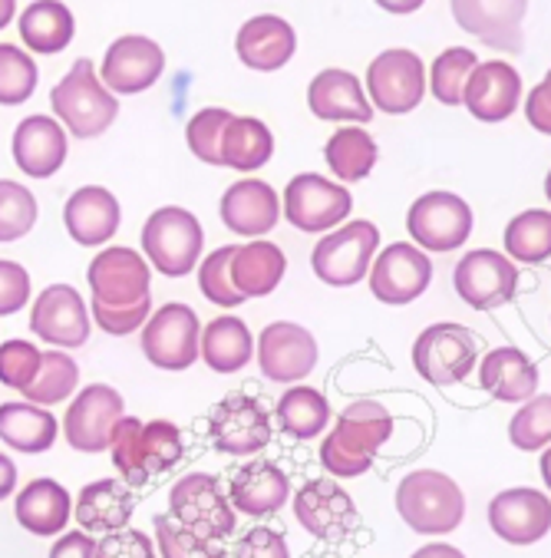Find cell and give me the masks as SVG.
<instances>
[{
	"instance_id": "1",
	"label": "cell",
	"mask_w": 551,
	"mask_h": 558,
	"mask_svg": "<svg viewBox=\"0 0 551 558\" xmlns=\"http://www.w3.org/2000/svg\"><path fill=\"white\" fill-rule=\"evenodd\" d=\"M390 436L393 413L377 400H357L341 413L338 426L320 442V466L341 480L364 476Z\"/></svg>"
},
{
	"instance_id": "2",
	"label": "cell",
	"mask_w": 551,
	"mask_h": 558,
	"mask_svg": "<svg viewBox=\"0 0 551 558\" xmlns=\"http://www.w3.org/2000/svg\"><path fill=\"white\" fill-rule=\"evenodd\" d=\"M50 109L76 140H96L120 117V96L106 89L93 60H76L50 89Z\"/></svg>"
},
{
	"instance_id": "3",
	"label": "cell",
	"mask_w": 551,
	"mask_h": 558,
	"mask_svg": "<svg viewBox=\"0 0 551 558\" xmlns=\"http://www.w3.org/2000/svg\"><path fill=\"white\" fill-rule=\"evenodd\" d=\"M396 512L419 535H450L466 519V496L439 470H416L396 486Z\"/></svg>"
},
{
	"instance_id": "4",
	"label": "cell",
	"mask_w": 551,
	"mask_h": 558,
	"mask_svg": "<svg viewBox=\"0 0 551 558\" xmlns=\"http://www.w3.org/2000/svg\"><path fill=\"white\" fill-rule=\"evenodd\" d=\"M205 248L201 221L182 205L156 208L143 226V255L162 278H185L198 268Z\"/></svg>"
},
{
	"instance_id": "5",
	"label": "cell",
	"mask_w": 551,
	"mask_h": 558,
	"mask_svg": "<svg viewBox=\"0 0 551 558\" xmlns=\"http://www.w3.org/2000/svg\"><path fill=\"white\" fill-rule=\"evenodd\" d=\"M380 248V229L374 221H347V226L327 232L310 255L314 275L330 288H354L374 268Z\"/></svg>"
},
{
	"instance_id": "6",
	"label": "cell",
	"mask_w": 551,
	"mask_h": 558,
	"mask_svg": "<svg viewBox=\"0 0 551 558\" xmlns=\"http://www.w3.org/2000/svg\"><path fill=\"white\" fill-rule=\"evenodd\" d=\"M473 208L456 192H426L406 211V232L423 252H460L473 235Z\"/></svg>"
},
{
	"instance_id": "7",
	"label": "cell",
	"mask_w": 551,
	"mask_h": 558,
	"mask_svg": "<svg viewBox=\"0 0 551 558\" xmlns=\"http://www.w3.org/2000/svg\"><path fill=\"white\" fill-rule=\"evenodd\" d=\"M479 361L473 330L453 320L429 324L413 344V367L432 387L463 384Z\"/></svg>"
},
{
	"instance_id": "8",
	"label": "cell",
	"mask_w": 551,
	"mask_h": 558,
	"mask_svg": "<svg viewBox=\"0 0 551 558\" xmlns=\"http://www.w3.org/2000/svg\"><path fill=\"white\" fill-rule=\"evenodd\" d=\"M143 354L159 371H188L195 361H201V324L198 314L188 304L169 301L152 311V317L143 327Z\"/></svg>"
},
{
	"instance_id": "9",
	"label": "cell",
	"mask_w": 551,
	"mask_h": 558,
	"mask_svg": "<svg viewBox=\"0 0 551 558\" xmlns=\"http://www.w3.org/2000/svg\"><path fill=\"white\" fill-rule=\"evenodd\" d=\"M169 515L211 542L229 538L238 522L229 493H222L218 480L208 473H188L169 489Z\"/></svg>"
},
{
	"instance_id": "10",
	"label": "cell",
	"mask_w": 551,
	"mask_h": 558,
	"mask_svg": "<svg viewBox=\"0 0 551 558\" xmlns=\"http://www.w3.org/2000/svg\"><path fill=\"white\" fill-rule=\"evenodd\" d=\"M354 195L341 185L314 172H301L287 182L281 198V215L297 232H334L351 215Z\"/></svg>"
},
{
	"instance_id": "11",
	"label": "cell",
	"mask_w": 551,
	"mask_h": 558,
	"mask_svg": "<svg viewBox=\"0 0 551 558\" xmlns=\"http://www.w3.org/2000/svg\"><path fill=\"white\" fill-rule=\"evenodd\" d=\"M126 416L123 393L109 384H89L76 390L63 413V436L76 453H102L113 442L117 426Z\"/></svg>"
},
{
	"instance_id": "12",
	"label": "cell",
	"mask_w": 551,
	"mask_h": 558,
	"mask_svg": "<svg viewBox=\"0 0 551 558\" xmlns=\"http://www.w3.org/2000/svg\"><path fill=\"white\" fill-rule=\"evenodd\" d=\"M86 284L96 304L130 307L152 298V265L130 245H106L89 262Z\"/></svg>"
},
{
	"instance_id": "13",
	"label": "cell",
	"mask_w": 551,
	"mask_h": 558,
	"mask_svg": "<svg viewBox=\"0 0 551 558\" xmlns=\"http://www.w3.org/2000/svg\"><path fill=\"white\" fill-rule=\"evenodd\" d=\"M367 96L374 109L390 117H406L426 96V66L419 53L406 47L383 50L367 66Z\"/></svg>"
},
{
	"instance_id": "14",
	"label": "cell",
	"mask_w": 551,
	"mask_h": 558,
	"mask_svg": "<svg viewBox=\"0 0 551 558\" xmlns=\"http://www.w3.org/2000/svg\"><path fill=\"white\" fill-rule=\"evenodd\" d=\"M208 436L218 453L229 457H255L271 442V416L252 393H229L218 400L208 416Z\"/></svg>"
},
{
	"instance_id": "15",
	"label": "cell",
	"mask_w": 551,
	"mask_h": 558,
	"mask_svg": "<svg viewBox=\"0 0 551 558\" xmlns=\"http://www.w3.org/2000/svg\"><path fill=\"white\" fill-rule=\"evenodd\" d=\"M93 314L73 284H50L30 307V333L50 348L73 351L89 341Z\"/></svg>"
},
{
	"instance_id": "16",
	"label": "cell",
	"mask_w": 551,
	"mask_h": 558,
	"mask_svg": "<svg viewBox=\"0 0 551 558\" xmlns=\"http://www.w3.org/2000/svg\"><path fill=\"white\" fill-rule=\"evenodd\" d=\"M166 73V50L146 34H123L102 53L99 80L117 96H136L152 89Z\"/></svg>"
},
{
	"instance_id": "17",
	"label": "cell",
	"mask_w": 551,
	"mask_h": 558,
	"mask_svg": "<svg viewBox=\"0 0 551 558\" xmlns=\"http://www.w3.org/2000/svg\"><path fill=\"white\" fill-rule=\"evenodd\" d=\"M317 341L314 333L291 320L268 324L255 341V361L261 377L271 384H301L317 367Z\"/></svg>"
},
{
	"instance_id": "18",
	"label": "cell",
	"mask_w": 551,
	"mask_h": 558,
	"mask_svg": "<svg viewBox=\"0 0 551 558\" xmlns=\"http://www.w3.org/2000/svg\"><path fill=\"white\" fill-rule=\"evenodd\" d=\"M432 281V262L419 245L393 242L387 245L370 268V291L380 304L403 307L413 304L419 294H426Z\"/></svg>"
},
{
	"instance_id": "19",
	"label": "cell",
	"mask_w": 551,
	"mask_h": 558,
	"mask_svg": "<svg viewBox=\"0 0 551 558\" xmlns=\"http://www.w3.org/2000/svg\"><path fill=\"white\" fill-rule=\"evenodd\" d=\"M453 284H456V294L469 307L492 311L515 298L518 268L509 255H499L492 248H476L460 258V265L453 271Z\"/></svg>"
},
{
	"instance_id": "20",
	"label": "cell",
	"mask_w": 551,
	"mask_h": 558,
	"mask_svg": "<svg viewBox=\"0 0 551 558\" xmlns=\"http://www.w3.org/2000/svg\"><path fill=\"white\" fill-rule=\"evenodd\" d=\"M456 24L473 34L479 44L522 53V24L528 14V0H450Z\"/></svg>"
},
{
	"instance_id": "21",
	"label": "cell",
	"mask_w": 551,
	"mask_h": 558,
	"mask_svg": "<svg viewBox=\"0 0 551 558\" xmlns=\"http://www.w3.org/2000/svg\"><path fill=\"white\" fill-rule=\"evenodd\" d=\"M294 519L320 542H338L357 525V506L351 493L334 480H307L294 493Z\"/></svg>"
},
{
	"instance_id": "22",
	"label": "cell",
	"mask_w": 551,
	"mask_h": 558,
	"mask_svg": "<svg viewBox=\"0 0 551 558\" xmlns=\"http://www.w3.org/2000/svg\"><path fill=\"white\" fill-rule=\"evenodd\" d=\"M120 198L102 185H83L63 205V229L79 248H106L120 232Z\"/></svg>"
},
{
	"instance_id": "23",
	"label": "cell",
	"mask_w": 551,
	"mask_h": 558,
	"mask_svg": "<svg viewBox=\"0 0 551 558\" xmlns=\"http://www.w3.org/2000/svg\"><path fill=\"white\" fill-rule=\"evenodd\" d=\"M14 162L24 175L30 179H50L63 169L70 156V133L57 117L34 113L17 123L14 140H11Z\"/></svg>"
},
{
	"instance_id": "24",
	"label": "cell",
	"mask_w": 551,
	"mask_h": 558,
	"mask_svg": "<svg viewBox=\"0 0 551 558\" xmlns=\"http://www.w3.org/2000/svg\"><path fill=\"white\" fill-rule=\"evenodd\" d=\"M489 525L509 545H535L551 532V499L538 489H505L489 502Z\"/></svg>"
},
{
	"instance_id": "25",
	"label": "cell",
	"mask_w": 551,
	"mask_h": 558,
	"mask_svg": "<svg viewBox=\"0 0 551 558\" xmlns=\"http://www.w3.org/2000/svg\"><path fill=\"white\" fill-rule=\"evenodd\" d=\"M307 106L310 113L323 123H370L374 120V102L364 93L360 76L351 70H320L307 86Z\"/></svg>"
},
{
	"instance_id": "26",
	"label": "cell",
	"mask_w": 551,
	"mask_h": 558,
	"mask_svg": "<svg viewBox=\"0 0 551 558\" xmlns=\"http://www.w3.org/2000/svg\"><path fill=\"white\" fill-rule=\"evenodd\" d=\"M225 229L242 239H265L281 221V198L261 179H238L218 202Z\"/></svg>"
},
{
	"instance_id": "27",
	"label": "cell",
	"mask_w": 551,
	"mask_h": 558,
	"mask_svg": "<svg viewBox=\"0 0 551 558\" xmlns=\"http://www.w3.org/2000/svg\"><path fill=\"white\" fill-rule=\"evenodd\" d=\"M522 102V76L512 63L486 60L473 70L463 106L479 123H505Z\"/></svg>"
},
{
	"instance_id": "28",
	"label": "cell",
	"mask_w": 551,
	"mask_h": 558,
	"mask_svg": "<svg viewBox=\"0 0 551 558\" xmlns=\"http://www.w3.org/2000/svg\"><path fill=\"white\" fill-rule=\"evenodd\" d=\"M235 53H238V60L248 70H255V73H274V70L287 66L291 57L297 53V34H294V27L284 17L258 14V17H248L238 27Z\"/></svg>"
},
{
	"instance_id": "29",
	"label": "cell",
	"mask_w": 551,
	"mask_h": 558,
	"mask_svg": "<svg viewBox=\"0 0 551 558\" xmlns=\"http://www.w3.org/2000/svg\"><path fill=\"white\" fill-rule=\"evenodd\" d=\"M287 493H291L287 473L265 460H252V463L238 466L229 483V499H232L235 512H242L248 519L274 515L278 509H284Z\"/></svg>"
},
{
	"instance_id": "30",
	"label": "cell",
	"mask_w": 551,
	"mask_h": 558,
	"mask_svg": "<svg viewBox=\"0 0 551 558\" xmlns=\"http://www.w3.org/2000/svg\"><path fill=\"white\" fill-rule=\"evenodd\" d=\"M14 515L21 529H27L30 535H40V538L63 535L66 522L73 519V496L63 483L50 476L30 480L14 496Z\"/></svg>"
},
{
	"instance_id": "31",
	"label": "cell",
	"mask_w": 551,
	"mask_h": 558,
	"mask_svg": "<svg viewBox=\"0 0 551 558\" xmlns=\"http://www.w3.org/2000/svg\"><path fill=\"white\" fill-rule=\"evenodd\" d=\"M133 486L123 480H96L86 483L76 496V525L89 535H106V532H120L133 519Z\"/></svg>"
},
{
	"instance_id": "32",
	"label": "cell",
	"mask_w": 551,
	"mask_h": 558,
	"mask_svg": "<svg viewBox=\"0 0 551 558\" xmlns=\"http://www.w3.org/2000/svg\"><path fill=\"white\" fill-rule=\"evenodd\" d=\"M60 433L57 416L50 407L30 403V400H8L0 403V439H4L11 450L24 457H37L53 450Z\"/></svg>"
},
{
	"instance_id": "33",
	"label": "cell",
	"mask_w": 551,
	"mask_h": 558,
	"mask_svg": "<svg viewBox=\"0 0 551 558\" xmlns=\"http://www.w3.org/2000/svg\"><path fill=\"white\" fill-rule=\"evenodd\" d=\"M479 384L499 403H525L538 390V367L518 348H495L479 364Z\"/></svg>"
},
{
	"instance_id": "34",
	"label": "cell",
	"mask_w": 551,
	"mask_h": 558,
	"mask_svg": "<svg viewBox=\"0 0 551 558\" xmlns=\"http://www.w3.org/2000/svg\"><path fill=\"white\" fill-rule=\"evenodd\" d=\"M17 31H21L24 50L53 57L73 44L76 17L63 0H34V4H27L24 14L17 17Z\"/></svg>"
},
{
	"instance_id": "35",
	"label": "cell",
	"mask_w": 551,
	"mask_h": 558,
	"mask_svg": "<svg viewBox=\"0 0 551 558\" xmlns=\"http://www.w3.org/2000/svg\"><path fill=\"white\" fill-rule=\"evenodd\" d=\"M201 361L215 374H238L255 361V338L242 317L222 314L201 327Z\"/></svg>"
},
{
	"instance_id": "36",
	"label": "cell",
	"mask_w": 551,
	"mask_h": 558,
	"mask_svg": "<svg viewBox=\"0 0 551 558\" xmlns=\"http://www.w3.org/2000/svg\"><path fill=\"white\" fill-rule=\"evenodd\" d=\"M287 271V255L265 239H252L248 245L235 248L232 258V281L235 288L248 298H268L271 291H278V284L284 281Z\"/></svg>"
},
{
	"instance_id": "37",
	"label": "cell",
	"mask_w": 551,
	"mask_h": 558,
	"mask_svg": "<svg viewBox=\"0 0 551 558\" xmlns=\"http://www.w3.org/2000/svg\"><path fill=\"white\" fill-rule=\"evenodd\" d=\"M274 156V133L258 117H232L222 140V166L248 175L268 166Z\"/></svg>"
},
{
	"instance_id": "38",
	"label": "cell",
	"mask_w": 551,
	"mask_h": 558,
	"mask_svg": "<svg viewBox=\"0 0 551 558\" xmlns=\"http://www.w3.org/2000/svg\"><path fill=\"white\" fill-rule=\"evenodd\" d=\"M323 159H327V169L341 182H360L374 172L380 149H377V140L364 126H341L327 140Z\"/></svg>"
},
{
	"instance_id": "39",
	"label": "cell",
	"mask_w": 551,
	"mask_h": 558,
	"mask_svg": "<svg viewBox=\"0 0 551 558\" xmlns=\"http://www.w3.org/2000/svg\"><path fill=\"white\" fill-rule=\"evenodd\" d=\"M274 416L291 439H314L330 423V403L317 387H287L274 407Z\"/></svg>"
},
{
	"instance_id": "40",
	"label": "cell",
	"mask_w": 551,
	"mask_h": 558,
	"mask_svg": "<svg viewBox=\"0 0 551 558\" xmlns=\"http://www.w3.org/2000/svg\"><path fill=\"white\" fill-rule=\"evenodd\" d=\"M505 255L522 265H541L551 258V211L528 208L505 226Z\"/></svg>"
},
{
	"instance_id": "41",
	"label": "cell",
	"mask_w": 551,
	"mask_h": 558,
	"mask_svg": "<svg viewBox=\"0 0 551 558\" xmlns=\"http://www.w3.org/2000/svg\"><path fill=\"white\" fill-rule=\"evenodd\" d=\"M79 387V364L66 351H44V367L37 380L24 390V400L40 403V407H57L70 400Z\"/></svg>"
},
{
	"instance_id": "42",
	"label": "cell",
	"mask_w": 551,
	"mask_h": 558,
	"mask_svg": "<svg viewBox=\"0 0 551 558\" xmlns=\"http://www.w3.org/2000/svg\"><path fill=\"white\" fill-rule=\"evenodd\" d=\"M479 66V57L469 47H450L436 57V63L429 66V89L443 106H463V93L466 83L473 76V70Z\"/></svg>"
},
{
	"instance_id": "43",
	"label": "cell",
	"mask_w": 551,
	"mask_h": 558,
	"mask_svg": "<svg viewBox=\"0 0 551 558\" xmlns=\"http://www.w3.org/2000/svg\"><path fill=\"white\" fill-rule=\"evenodd\" d=\"M37 198L24 182L0 179V245L21 242L37 226Z\"/></svg>"
},
{
	"instance_id": "44",
	"label": "cell",
	"mask_w": 551,
	"mask_h": 558,
	"mask_svg": "<svg viewBox=\"0 0 551 558\" xmlns=\"http://www.w3.org/2000/svg\"><path fill=\"white\" fill-rule=\"evenodd\" d=\"M238 245H222L198 262V291L215 307H242L245 294L232 281V258Z\"/></svg>"
},
{
	"instance_id": "45",
	"label": "cell",
	"mask_w": 551,
	"mask_h": 558,
	"mask_svg": "<svg viewBox=\"0 0 551 558\" xmlns=\"http://www.w3.org/2000/svg\"><path fill=\"white\" fill-rule=\"evenodd\" d=\"M40 70L30 50L17 44H0V106H21L34 96Z\"/></svg>"
},
{
	"instance_id": "46",
	"label": "cell",
	"mask_w": 551,
	"mask_h": 558,
	"mask_svg": "<svg viewBox=\"0 0 551 558\" xmlns=\"http://www.w3.org/2000/svg\"><path fill=\"white\" fill-rule=\"evenodd\" d=\"M139 446H143V463H146L149 476L169 473V470L179 466L182 457H185L182 429H179L172 420H149V423H143Z\"/></svg>"
},
{
	"instance_id": "47",
	"label": "cell",
	"mask_w": 551,
	"mask_h": 558,
	"mask_svg": "<svg viewBox=\"0 0 551 558\" xmlns=\"http://www.w3.org/2000/svg\"><path fill=\"white\" fill-rule=\"evenodd\" d=\"M232 123V113L222 106H208L188 120L185 126V143L192 156L205 166H222V140Z\"/></svg>"
},
{
	"instance_id": "48",
	"label": "cell",
	"mask_w": 551,
	"mask_h": 558,
	"mask_svg": "<svg viewBox=\"0 0 551 558\" xmlns=\"http://www.w3.org/2000/svg\"><path fill=\"white\" fill-rule=\"evenodd\" d=\"M139 436H143V420L139 416H123V423L117 426L113 433V442H109V457H113V466L120 473V480L133 489L146 486L152 476L143 463V446H139Z\"/></svg>"
},
{
	"instance_id": "49",
	"label": "cell",
	"mask_w": 551,
	"mask_h": 558,
	"mask_svg": "<svg viewBox=\"0 0 551 558\" xmlns=\"http://www.w3.org/2000/svg\"><path fill=\"white\" fill-rule=\"evenodd\" d=\"M156 548H159V558H229V551L205 538V535H195L192 529L179 525L172 515H156Z\"/></svg>"
},
{
	"instance_id": "50",
	"label": "cell",
	"mask_w": 551,
	"mask_h": 558,
	"mask_svg": "<svg viewBox=\"0 0 551 558\" xmlns=\"http://www.w3.org/2000/svg\"><path fill=\"white\" fill-rule=\"evenodd\" d=\"M509 439L515 450H544L551 442V397H531L509 423Z\"/></svg>"
},
{
	"instance_id": "51",
	"label": "cell",
	"mask_w": 551,
	"mask_h": 558,
	"mask_svg": "<svg viewBox=\"0 0 551 558\" xmlns=\"http://www.w3.org/2000/svg\"><path fill=\"white\" fill-rule=\"evenodd\" d=\"M44 367V351L34 341L11 338L0 344V384L8 390H27Z\"/></svg>"
},
{
	"instance_id": "52",
	"label": "cell",
	"mask_w": 551,
	"mask_h": 558,
	"mask_svg": "<svg viewBox=\"0 0 551 558\" xmlns=\"http://www.w3.org/2000/svg\"><path fill=\"white\" fill-rule=\"evenodd\" d=\"M152 298L149 301H139V304H130V307H106V304H96L89 301V314H93V324L109 333V338H126V333H136L146 327V320L152 317Z\"/></svg>"
},
{
	"instance_id": "53",
	"label": "cell",
	"mask_w": 551,
	"mask_h": 558,
	"mask_svg": "<svg viewBox=\"0 0 551 558\" xmlns=\"http://www.w3.org/2000/svg\"><path fill=\"white\" fill-rule=\"evenodd\" d=\"M30 294H34L30 271L21 262L0 258V317L24 311L30 304Z\"/></svg>"
},
{
	"instance_id": "54",
	"label": "cell",
	"mask_w": 551,
	"mask_h": 558,
	"mask_svg": "<svg viewBox=\"0 0 551 558\" xmlns=\"http://www.w3.org/2000/svg\"><path fill=\"white\" fill-rule=\"evenodd\" d=\"M96 558H159L156 542L139 532V529H120V532H106L96 542Z\"/></svg>"
},
{
	"instance_id": "55",
	"label": "cell",
	"mask_w": 551,
	"mask_h": 558,
	"mask_svg": "<svg viewBox=\"0 0 551 558\" xmlns=\"http://www.w3.org/2000/svg\"><path fill=\"white\" fill-rule=\"evenodd\" d=\"M235 558H291V551H287V538L278 529L255 525L235 545Z\"/></svg>"
},
{
	"instance_id": "56",
	"label": "cell",
	"mask_w": 551,
	"mask_h": 558,
	"mask_svg": "<svg viewBox=\"0 0 551 558\" xmlns=\"http://www.w3.org/2000/svg\"><path fill=\"white\" fill-rule=\"evenodd\" d=\"M525 120L531 123V130L551 136V70H548L544 80L525 96Z\"/></svg>"
},
{
	"instance_id": "57",
	"label": "cell",
	"mask_w": 551,
	"mask_h": 558,
	"mask_svg": "<svg viewBox=\"0 0 551 558\" xmlns=\"http://www.w3.org/2000/svg\"><path fill=\"white\" fill-rule=\"evenodd\" d=\"M47 558H96V538L89 532H63Z\"/></svg>"
},
{
	"instance_id": "58",
	"label": "cell",
	"mask_w": 551,
	"mask_h": 558,
	"mask_svg": "<svg viewBox=\"0 0 551 558\" xmlns=\"http://www.w3.org/2000/svg\"><path fill=\"white\" fill-rule=\"evenodd\" d=\"M11 496H17V466L11 457L0 453V502L11 499Z\"/></svg>"
},
{
	"instance_id": "59",
	"label": "cell",
	"mask_w": 551,
	"mask_h": 558,
	"mask_svg": "<svg viewBox=\"0 0 551 558\" xmlns=\"http://www.w3.org/2000/svg\"><path fill=\"white\" fill-rule=\"evenodd\" d=\"M409 558H466L456 545H446V542H432V545H423L419 551H413Z\"/></svg>"
},
{
	"instance_id": "60",
	"label": "cell",
	"mask_w": 551,
	"mask_h": 558,
	"mask_svg": "<svg viewBox=\"0 0 551 558\" xmlns=\"http://www.w3.org/2000/svg\"><path fill=\"white\" fill-rule=\"evenodd\" d=\"M377 8H383L387 14H396V17H406V14H416L426 0H374Z\"/></svg>"
},
{
	"instance_id": "61",
	"label": "cell",
	"mask_w": 551,
	"mask_h": 558,
	"mask_svg": "<svg viewBox=\"0 0 551 558\" xmlns=\"http://www.w3.org/2000/svg\"><path fill=\"white\" fill-rule=\"evenodd\" d=\"M14 17H17V0H0V31L11 27Z\"/></svg>"
},
{
	"instance_id": "62",
	"label": "cell",
	"mask_w": 551,
	"mask_h": 558,
	"mask_svg": "<svg viewBox=\"0 0 551 558\" xmlns=\"http://www.w3.org/2000/svg\"><path fill=\"white\" fill-rule=\"evenodd\" d=\"M538 466H541V480H544V486L551 489V450H544V453H541V463H538Z\"/></svg>"
},
{
	"instance_id": "63",
	"label": "cell",
	"mask_w": 551,
	"mask_h": 558,
	"mask_svg": "<svg viewBox=\"0 0 551 558\" xmlns=\"http://www.w3.org/2000/svg\"><path fill=\"white\" fill-rule=\"evenodd\" d=\"M544 195H548V202H551V172L544 175Z\"/></svg>"
}]
</instances>
